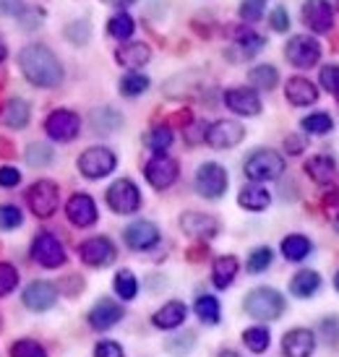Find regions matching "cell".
<instances>
[{"label":"cell","instance_id":"cell-18","mask_svg":"<svg viewBox=\"0 0 339 357\" xmlns=\"http://www.w3.org/2000/svg\"><path fill=\"white\" fill-rule=\"evenodd\" d=\"M225 105L235 115H246V118L261 115V97L256 94V89H248V86H235L225 91Z\"/></svg>","mask_w":339,"mask_h":357},{"label":"cell","instance_id":"cell-37","mask_svg":"<svg viewBox=\"0 0 339 357\" xmlns=\"http://www.w3.org/2000/svg\"><path fill=\"white\" fill-rule=\"evenodd\" d=\"M300 128L306 130V133H316V136H324V133H329V130L334 128V120H331L329 112H310L308 118H303Z\"/></svg>","mask_w":339,"mask_h":357},{"label":"cell","instance_id":"cell-56","mask_svg":"<svg viewBox=\"0 0 339 357\" xmlns=\"http://www.w3.org/2000/svg\"><path fill=\"white\" fill-rule=\"evenodd\" d=\"M285 149H287L289 154H303V149H306V139H300V136H287V139H285Z\"/></svg>","mask_w":339,"mask_h":357},{"label":"cell","instance_id":"cell-47","mask_svg":"<svg viewBox=\"0 0 339 357\" xmlns=\"http://www.w3.org/2000/svg\"><path fill=\"white\" fill-rule=\"evenodd\" d=\"M264 6H266V0H243L240 3V19L243 21H259L264 16Z\"/></svg>","mask_w":339,"mask_h":357},{"label":"cell","instance_id":"cell-2","mask_svg":"<svg viewBox=\"0 0 339 357\" xmlns=\"http://www.w3.org/2000/svg\"><path fill=\"white\" fill-rule=\"evenodd\" d=\"M243 305H246V313L250 318H256V321H277L285 313V307H287L285 298L271 287L250 289L246 300H243Z\"/></svg>","mask_w":339,"mask_h":357},{"label":"cell","instance_id":"cell-62","mask_svg":"<svg viewBox=\"0 0 339 357\" xmlns=\"http://www.w3.org/2000/svg\"><path fill=\"white\" fill-rule=\"evenodd\" d=\"M331 6H337V8H339V0H331Z\"/></svg>","mask_w":339,"mask_h":357},{"label":"cell","instance_id":"cell-29","mask_svg":"<svg viewBox=\"0 0 339 357\" xmlns=\"http://www.w3.org/2000/svg\"><path fill=\"white\" fill-rule=\"evenodd\" d=\"M238 268H240V261L235 256H220L214 261V266H211V282H214V287L217 289H227L235 277H238Z\"/></svg>","mask_w":339,"mask_h":357},{"label":"cell","instance_id":"cell-59","mask_svg":"<svg viewBox=\"0 0 339 357\" xmlns=\"http://www.w3.org/2000/svg\"><path fill=\"white\" fill-rule=\"evenodd\" d=\"M220 357H240L238 352H232V349H225V352H220Z\"/></svg>","mask_w":339,"mask_h":357},{"label":"cell","instance_id":"cell-19","mask_svg":"<svg viewBox=\"0 0 339 357\" xmlns=\"http://www.w3.org/2000/svg\"><path fill=\"white\" fill-rule=\"evenodd\" d=\"M66 214L76 227H91L97 222V204L89 193H73L66 204Z\"/></svg>","mask_w":339,"mask_h":357},{"label":"cell","instance_id":"cell-38","mask_svg":"<svg viewBox=\"0 0 339 357\" xmlns=\"http://www.w3.org/2000/svg\"><path fill=\"white\" fill-rule=\"evenodd\" d=\"M107 34H110L112 40H128L130 34H133V19H130L128 13H115L107 24Z\"/></svg>","mask_w":339,"mask_h":357},{"label":"cell","instance_id":"cell-64","mask_svg":"<svg viewBox=\"0 0 339 357\" xmlns=\"http://www.w3.org/2000/svg\"><path fill=\"white\" fill-rule=\"evenodd\" d=\"M0 326H3V321H0Z\"/></svg>","mask_w":339,"mask_h":357},{"label":"cell","instance_id":"cell-41","mask_svg":"<svg viewBox=\"0 0 339 357\" xmlns=\"http://www.w3.org/2000/svg\"><path fill=\"white\" fill-rule=\"evenodd\" d=\"M27 162H29L31 167H47L52 162V146L50 144H31L29 149H27Z\"/></svg>","mask_w":339,"mask_h":357},{"label":"cell","instance_id":"cell-28","mask_svg":"<svg viewBox=\"0 0 339 357\" xmlns=\"http://www.w3.org/2000/svg\"><path fill=\"white\" fill-rule=\"evenodd\" d=\"M319 289H321V274L313 271V268H300L298 274L289 279V292L300 300L313 298Z\"/></svg>","mask_w":339,"mask_h":357},{"label":"cell","instance_id":"cell-58","mask_svg":"<svg viewBox=\"0 0 339 357\" xmlns=\"http://www.w3.org/2000/svg\"><path fill=\"white\" fill-rule=\"evenodd\" d=\"M6 55H8V47H6V42H3V37H0V63L6 60Z\"/></svg>","mask_w":339,"mask_h":357},{"label":"cell","instance_id":"cell-33","mask_svg":"<svg viewBox=\"0 0 339 357\" xmlns=\"http://www.w3.org/2000/svg\"><path fill=\"white\" fill-rule=\"evenodd\" d=\"M196 316H199L201 324H206V326H217L222 318V310H220V300L211 298V295H201L196 300Z\"/></svg>","mask_w":339,"mask_h":357},{"label":"cell","instance_id":"cell-34","mask_svg":"<svg viewBox=\"0 0 339 357\" xmlns=\"http://www.w3.org/2000/svg\"><path fill=\"white\" fill-rule=\"evenodd\" d=\"M112 284H115V295L120 300H133L139 295V279L128 268H120L118 274H115V279H112Z\"/></svg>","mask_w":339,"mask_h":357},{"label":"cell","instance_id":"cell-61","mask_svg":"<svg viewBox=\"0 0 339 357\" xmlns=\"http://www.w3.org/2000/svg\"><path fill=\"white\" fill-rule=\"evenodd\" d=\"M334 287H337V292H339V271H337V277H334Z\"/></svg>","mask_w":339,"mask_h":357},{"label":"cell","instance_id":"cell-16","mask_svg":"<svg viewBox=\"0 0 339 357\" xmlns=\"http://www.w3.org/2000/svg\"><path fill=\"white\" fill-rule=\"evenodd\" d=\"M123 240L130 250H149L160 243V229L149 219H139V222H130L126 227Z\"/></svg>","mask_w":339,"mask_h":357},{"label":"cell","instance_id":"cell-39","mask_svg":"<svg viewBox=\"0 0 339 357\" xmlns=\"http://www.w3.org/2000/svg\"><path fill=\"white\" fill-rule=\"evenodd\" d=\"M146 146H149L154 154L167 151L170 146H172V128H167V126H157V128L146 136Z\"/></svg>","mask_w":339,"mask_h":357},{"label":"cell","instance_id":"cell-8","mask_svg":"<svg viewBox=\"0 0 339 357\" xmlns=\"http://www.w3.org/2000/svg\"><path fill=\"white\" fill-rule=\"evenodd\" d=\"M31 258L45 268H60L66 264V248L52 232H40L31 240Z\"/></svg>","mask_w":339,"mask_h":357},{"label":"cell","instance_id":"cell-6","mask_svg":"<svg viewBox=\"0 0 339 357\" xmlns=\"http://www.w3.org/2000/svg\"><path fill=\"white\" fill-rule=\"evenodd\" d=\"M27 204H29L31 214L40 219H47L58 211L60 190L52 180H37L29 190H27Z\"/></svg>","mask_w":339,"mask_h":357},{"label":"cell","instance_id":"cell-63","mask_svg":"<svg viewBox=\"0 0 339 357\" xmlns=\"http://www.w3.org/2000/svg\"><path fill=\"white\" fill-rule=\"evenodd\" d=\"M337 105H339V94H337Z\"/></svg>","mask_w":339,"mask_h":357},{"label":"cell","instance_id":"cell-15","mask_svg":"<svg viewBox=\"0 0 339 357\" xmlns=\"http://www.w3.org/2000/svg\"><path fill=\"white\" fill-rule=\"evenodd\" d=\"M243 136H246V128L240 126L238 120H217L206 128L204 141L209 144L211 149H232L243 141Z\"/></svg>","mask_w":339,"mask_h":357},{"label":"cell","instance_id":"cell-25","mask_svg":"<svg viewBox=\"0 0 339 357\" xmlns=\"http://www.w3.org/2000/svg\"><path fill=\"white\" fill-rule=\"evenodd\" d=\"M31 118V107L27 100H19V97H13V100L6 102V107L0 109V123L10 130H21L27 128V123Z\"/></svg>","mask_w":339,"mask_h":357},{"label":"cell","instance_id":"cell-24","mask_svg":"<svg viewBox=\"0 0 339 357\" xmlns=\"http://www.w3.org/2000/svg\"><path fill=\"white\" fill-rule=\"evenodd\" d=\"M186 316H188L186 303H180V300H170V303H165V305L151 316V324H154L157 328H162V331H172V328L183 326Z\"/></svg>","mask_w":339,"mask_h":357},{"label":"cell","instance_id":"cell-54","mask_svg":"<svg viewBox=\"0 0 339 357\" xmlns=\"http://www.w3.org/2000/svg\"><path fill=\"white\" fill-rule=\"evenodd\" d=\"M204 136H206V126H201L199 120L186 123V139H188V144H196V141H201Z\"/></svg>","mask_w":339,"mask_h":357},{"label":"cell","instance_id":"cell-1","mask_svg":"<svg viewBox=\"0 0 339 357\" xmlns=\"http://www.w3.org/2000/svg\"><path fill=\"white\" fill-rule=\"evenodd\" d=\"M19 68L24 79L40 89H52L63 81V66L45 45H27L19 55Z\"/></svg>","mask_w":339,"mask_h":357},{"label":"cell","instance_id":"cell-30","mask_svg":"<svg viewBox=\"0 0 339 357\" xmlns=\"http://www.w3.org/2000/svg\"><path fill=\"white\" fill-rule=\"evenodd\" d=\"M238 204L248 211H264L271 204V196L266 188H261V183H250L238 193Z\"/></svg>","mask_w":339,"mask_h":357},{"label":"cell","instance_id":"cell-42","mask_svg":"<svg viewBox=\"0 0 339 357\" xmlns=\"http://www.w3.org/2000/svg\"><path fill=\"white\" fill-rule=\"evenodd\" d=\"M271 258H274V253H271V248H266V245H261V248L250 250L248 256V271L250 274H261V271H266V268L271 266Z\"/></svg>","mask_w":339,"mask_h":357},{"label":"cell","instance_id":"cell-45","mask_svg":"<svg viewBox=\"0 0 339 357\" xmlns=\"http://www.w3.org/2000/svg\"><path fill=\"white\" fill-rule=\"evenodd\" d=\"M21 222H24V214L19 206H10V204L0 206V229H19Z\"/></svg>","mask_w":339,"mask_h":357},{"label":"cell","instance_id":"cell-10","mask_svg":"<svg viewBox=\"0 0 339 357\" xmlns=\"http://www.w3.org/2000/svg\"><path fill=\"white\" fill-rule=\"evenodd\" d=\"M180 229L188 235L190 240H199V243H209L220 235V222L204 214V211H183L180 214Z\"/></svg>","mask_w":339,"mask_h":357},{"label":"cell","instance_id":"cell-9","mask_svg":"<svg viewBox=\"0 0 339 357\" xmlns=\"http://www.w3.org/2000/svg\"><path fill=\"white\" fill-rule=\"evenodd\" d=\"M285 58L295 68H313L321 60V45L308 34H298L285 45Z\"/></svg>","mask_w":339,"mask_h":357},{"label":"cell","instance_id":"cell-57","mask_svg":"<svg viewBox=\"0 0 339 357\" xmlns=\"http://www.w3.org/2000/svg\"><path fill=\"white\" fill-rule=\"evenodd\" d=\"M112 3H115V6H118V8H128V6H133V3H136V0H112Z\"/></svg>","mask_w":339,"mask_h":357},{"label":"cell","instance_id":"cell-40","mask_svg":"<svg viewBox=\"0 0 339 357\" xmlns=\"http://www.w3.org/2000/svg\"><path fill=\"white\" fill-rule=\"evenodd\" d=\"M94 130H100V133H110V130H115V128H120V115L115 112V109H110V107H105V109H97L94 112Z\"/></svg>","mask_w":339,"mask_h":357},{"label":"cell","instance_id":"cell-36","mask_svg":"<svg viewBox=\"0 0 339 357\" xmlns=\"http://www.w3.org/2000/svg\"><path fill=\"white\" fill-rule=\"evenodd\" d=\"M149 89V76H144L139 70H130L120 79V94L123 97H139Z\"/></svg>","mask_w":339,"mask_h":357},{"label":"cell","instance_id":"cell-7","mask_svg":"<svg viewBox=\"0 0 339 357\" xmlns=\"http://www.w3.org/2000/svg\"><path fill=\"white\" fill-rule=\"evenodd\" d=\"M144 175L149 180V185L154 190H165L170 188L180 175V165L178 159L167 157L165 151L162 154H154V157L146 162V167H144Z\"/></svg>","mask_w":339,"mask_h":357},{"label":"cell","instance_id":"cell-3","mask_svg":"<svg viewBox=\"0 0 339 357\" xmlns=\"http://www.w3.org/2000/svg\"><path fill=\"white\" fill-rule=\"evenodd\" d=\"M285 159H282L280 151L274 149H256L250 151L248 159H246V178L253 180V183H266V180H277L282 178V172H285Z\"/></svg>","mask_w":339,"mask_h":357},{"label":"cell","instance_id":"cell-20","mask_svg":"<svg viewBox=\"0 0 339 357\" xmlns=\"http://www.w3.org/2000/svg\"><path fill=\"white\" fill-rule=\"evenodd\" d=\"M123 316H126V307L118 305V303L110 298H102V300H97V305L89 310V326L97 328V331H107V328L115 326Z\"/></svg>","mask_w":339,"mask_h":357},{"label":"cell","instance_id":"cell-4","mask_svg":"<svg viewBox=\"0 0 339 357\" xmlns=\"http://www.w3.org/2000/svg\"><path fill=\"white\" fill-rule=\"evenodd\" d=\"M115 167H118V157H115L107 146H89L86 151H81L79 172L84 178H89V180L107 178Z\"/></svg>","mask_w":339,"mask_h":357},{"label":"cell","instance_id":"cell-44","mask_svg":"<svg viewBox=\"0 0 339 357\" xmlns=\"http://www.w3.org/2000/svg\"><path fill=\"white\" fill-rule=\"evenodd\" d=\"M193 342H196V334L193 331H186V334H178V337L167 339V352L170 355H188L190 349H193Z\"/></svg>","mask_w":339,"mask_h":357},{"label":"cell","instance_id":"cell-50","mask_svg":"<svg viewBox=\"0 0 339 357\" xmlns=\"http://www.w3.org/2000/svg\"><path fill=\"white\" fill-rule=\"evenodd\" d=\"M94 357H126V352H123V347H120L118 342L105 339V342H100V344L94 347Z\"/></svg>","mask_w":339,"mask_h":357},{"label":"cell","instance_id":"cell-55","mask_svg":"<svg viewBox=\"0 0 339 357\" xmlns=\"http://www.w3.org/2000/svg\"><path fill=\"white\" fill-rule=\"evenodd\" d=\"M24 0H0V16H21Z\"/></svg>","mask_w":339,"mask_h":357},{"label":"cell","instance_id":"cell-43","mask_svg":"<svg viewBox=\"0 0 339 357\" xmlns=\"http://www.w3.org/2000/svg\"><path fill=\"white\" fill-rule=\"evenodd\" d=\"M16 284H19V271H16V266L0 261V298L10 295L16 289Z\"/></svg>","mask_w":339,"mask_h":357},{"label":"cell","instance_id":"cell-53","mask_svg":"<svg viewBox=\"0 0 339 357\" xmlns=\"http://www.w3.org/2000/svg\"><path fill=\"white\" fill-rule=\"evenodd\" d=\"M68 40L76 42V45H84V42L89 40V24H86V21H81V24L68 26Z\"/></svg>","mask_w":339,"mask_h":357},{"label":"cell","instance_id":"cell-26","mask_svg":"<svg viewBox=\"0 0 339 357\" xmlns=\"http://www.w3.org/2000/svg\"><path fill=\"white\" fill-rule=\"evenodd\" d=\"M232 42H235V52H240L238 58L240 60H248V58H253L256 52L266 45V40L261 37V34H256V31H250V29H246V26H232Z\"/></svg>","mask_w":339,"mask_h":357},{"label":"cell","instance_id":"cell-12","mask_svg":"<svg viewBox=\"0 0 339 357\" xmlns=\"http://www.w3.org/2000/svg\"><path fill=\"white\" fill-rule=\"evenodd\" d=\"M81 130V118L70 109H52L45 120V133L52 141H73Z\"/></svg>","mask_w":339,"mask_h":357},{"label":"cell","instance_id":"cell-46","mask_svg":"<svg viewBox=\"0 0 339 357\" xmlns=\"http://www.w3.org/2000/svg\"><path fill=\"white\" fill-rule=\"evenodd\" d=\"M10 357H47V352L37 342H31V339H19L10 347Z\"/></svg>","mask_w":339,"mask_h":357},{"label":"cell","instance_id":"cell-5","mask_svg":"<svg viewBox=\"0 0 339 357\" xmlns=\"http://www.w3.org/2000/svg\"><path fill=\"white\" fill-rule=\"evenodd\" d=\"M227 169L217 165V162H206V165H201L196 169V190H199V196L209 201H217L222 199L225 193H227Z\"/></svg>","mask_w":339,"mask_h":357},{"label":"cell","instance_id":"cell-60","mask_svg":"<svg viewBox=\"0 0 339 357\" xmlns=\"http://www.w3.org/2000/svg\"><path fill=\"white\" fill-rule=\"evenodd\" d=\"M334 229L339 232V211H337V217H334Z\"/></svg>","mask_w":339,"mask_h":357},{"label":"cell","instance_id":"cell-35","mask_svg":"<svg viewBox=\"0 0 339 357\" xmlns=\"http://www.w3.org/2000/svg\"><path fill=\"white\" fill-rule=\"evenodd\" d=\"M269 342H271V334L266 326H253L243 331V344H246L250 352H256V355L266 352V349H269Z\"/></svg>","mask_w":339,"mask_h":357},{"label":"cell","instance_id":"cell-13","mask_svg":"<svg viewBox=\"0 0 339 357\" xmlns=\"http://www.w3.org/2000/svg\"><path fill=\"white\" fill-rule=\"evenodd\" d=\"M79 256H81V261H84L86 266L105 268V266H110L112 261H115L118 250H115V245H112L110 238L97 235V238H89V240H84V243H81Z\"/></svg>","mask_w":339,"mask_h":357},{"label":"cell","instance_id":"cell-14","mask_svg":"<svg viewBox=\"0 0 339 357\" xmlns=\"http://www.w3.org/2000/svg\"><path fill=\"white\" fill-rule=\"evenodd\" d=\"M303 24L313 34H329L334 29V6L329 0H306L303 3Z\"/></svg>","mask_w":339,"mask_h":357},{"label":"cell","instance_id":"cell-17","mask_svg":"<svg viewBox=\"0 0 339 357\" xmlns=\"http://www.w3.org/2000/svg\"><path fill=\"white\" fill-rule=\"evenodd\" d=\"M55 300H58V287L52 282H45V279H37V282L27 284V289H24V305L34 310V313L50 310L55 305Z\"/></svg>","mask_w":339,"mask_h":357},{"label":"cell","instance_id":"cell-23","mask_svg":"<svg viewBox=\"0 0 339 357\" xmlns=\"http://www.w3.org/2000/svg\"><path fill=\"white\" fill-rule=\"evenodd\" d=\"M285 97H287V102L295 105V107H308V105H313V102L319 100V89H316V84H310L308 79L292 76V79L285 84Z\"/></svg>","mask_w":339,"mask_h":357},{"label":"cell","instance_id":"cell-21","mask_svg":"<svg viewBox=\"0 0 339 357\" xmlns=\"http://www.w3.org/2000/svg\"><path fill=\"white\" fill-rule=\"evenodd\" d=\"M316 349V337L308 328H292L282 337V355L285 357H310Z\"/></svg>","mask_w":339,"mask_h":357},{"label":"cell","instance_id":"cell-52","mask_svg":"<svg viewBox=\"0 0 339 357\" xmlns=\"http://www.w3.org/2000/svg\"><path fill=\"white\" fill-rule=\"evenodd\" d=\"M21 183V172L16 167H10V165H6V167H0V188H16Z\"/></svg>","mask_w":339,"mask_h":357},{"label":"cell","instance_id":"cell-51","mask_svg":"<svg viewBox=\"0 0 339 357\" xmlns=\"http://www.w3.org/2000/svg\"><path fill=\"white\" fill-rule=\"evenodd\" d=\"M269 24L274 31H287L289 29V13L282 6H277V8L269 13Z\"/></svg>","mask_w":339,"mask_h":357},{"label":"cell","instance_id":"cell-31","mask_svg":"<svg viewBox=\"0 0 339 357\" xmlns=\"http://www.w3.org/2000/svg\"><path fill=\"white\" fill-rule=\"evenodd\" d=\"M310 250H313V245H310V240L306 235H287V238L282 240V256L292 261V264L306 261Z\"/></svg>","mask_w":339,"mask_h":357},{"label":"cell","instance_id":"cell-22","mask_svg":"<svg viewBox=\"0 0 339 357\" xmlns=\"http://www.w3.org/2000/svg\"><path fill=\"white\" fill-rule=\"evenodd\" d=\"M306 175L319 185H334L339 183V167L337 162L326 154H316V157L306 159Z\"/></svg>","mask_w":339,"mask_h":357},{"label":"cell","instance_id":"cell-27","mask_svg":"<svg viewBox=\"0 0 339 357\" xmlns=\"http://www.w3.org/2000/svg\"><path fill=\"white\" fill-rule=\"evenodd\" d=\"M115 60H118L120 66H126V68L139 70L141 66H146L151 60V47L144 45V42H128V45H123L115 52Z\"/></svg>","mask_w":339,"mask_h":357},{"label":"cell","instance_id":"cell-49","mask_svg":"<svg viewBox=\"0 0 339 357\" xmlns=\"http://www.w3.org/2000/svg\"><path fill=\"white\" fill-rule=\"evenodd\" d=\"M321 86L331 94H339V66H324L319 73Z\"/></svg>","mask_w":339,"mask_h":357},{"label":"cell","instance_id":"cell-32","mask_svg":"<svg viewBox=\"0 0 339 357\" xmlns=\"http://www.w3.org/2000/svg\"><path fill=\"white\" fill-rule=\"evenodd\" d=\"M248 81L253 84V86H256V89L271 91L274 86H277V84H280V73H277V68H274V66L264 63V66H256V68H250Z\"/></svg>","mask_w":339,"mask_h":357},{"label":"cell","instance_id":"cell-11","mask_svg":"<svg viewBox=\"0 0 339 357\" xmlns=\"http://www.w3.org/2000/svg\"><path fill=\"white\" fill-rule=\"evenodd\" d=\"M107 206L115 214H133L141 206V190L136 188V183H130L128 178L115 180L107 188Z\"/></svg>","mask_w":339,"mask_h":357},{"label":"cell","instance_id":"cell-48","mask_svg":"<svg viewBox=\"0 0 339 357\" xmlns=\"http://www.w3.org/2000/svg\"><path fill=\"white\" fill-rule=\"evenodd\" d=\"M319 331H321V339L326 342V344H337L339 342V318L337 316H329V318H324L319 324Z\"/></svg>","mask_w":339,"mask_h":357}]
</instances>
